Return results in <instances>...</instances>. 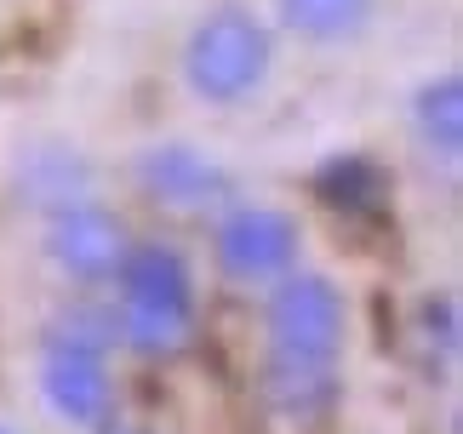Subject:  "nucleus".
<instances>
[{
  "instance_id": "f257e3e1",
  "label": "nucleus",
  "mask_w": 463,
  "mask_h": 434,
  "mask_svg": "<svg viewBox=\"0 0 463 434\" xmlns=\"http://www.w3.org/2000/svg\"><path fill=\"white\" fill-rule=\"evenodd\" d=\"M177 75H184L189 98L206 103V108L252 103L275 75V29H269V17L241 6V0L206 6L184 34Z\"/></svg>"
},
{
  "instance_id": "f03ea898",
  "label": "nucleus",
  "mask_w": 463,
  "mask_h": 434,
  "mask_svg": "<svg viewBox=\"0 0 463 434\" xmlns=\"http://www.w3.org/2000/svg\"><path fill=\"white\" fill-rule=\"evenodd\" d=\"M115 343L137 354H172L194 332V269L172 241H132L115 269Z\"/></svg>"
},
{
  "instance_id": "7ed1b4c3",
  "label": "nucleus",
  "mask_w": 463,
  "mask_h": 434,
  "mask_svg": "<svg viewBox=\"0 0 463 434\" xmlns=\"http://www.w3.org/2000/svg\"><path fill=\"white\" fill-rule=\"evenodd\" d=\"M263 337H269V360H280V366H337L349 343V303L337 280L315 275V269L280 275L269 286Z\"/></svg>"
},
{
  "instance_id": "20e7f679",
  "label": "nucleus",
  "mask_w": 463,
  "mask_h": 434,
  "mask_svg": "<svg viewBox=\"0 0 463 434\" xmlns=\"http://www.w3.org/2000/svg\"><path fill=\"white\" fill-rule=\"evenodd\" d=\"M212 258H218L223 280L235 286H275L280 275H292L304 263V229L287 206H263V201L218 206Z\"/></svg>"
},
{
  "instance_id": "39448f33",
  "label": "nucleus",
  "mask_w": 463,
  "mask_h": 434,
  "mask_svg": "<svg viewBox=\"0 0 463 434\" xmlns=\"http://www.w3.org/2000/svg\"><path fill=\"white\" fill-rule=\"evenodd\" d=\"M127 246H132V234L120 223V212H109L98 194L46 212V223H41V251L69 286H109Z\"/></svg>"
},
{
  "instance_id": "423d86ee",
  "label": "nucleus",
  "mask_w": 463,
  "mask_h": 434,
  "mask_svg": "<svg viewBox=\"0 0 463 434\" xmlns=\"http://www.w3.org/2000/svg\"><path fill=\"white\" fill-rule=\"evenodd\" d=\"M46 411L69 429H98L115 418V377H109V349H86L69 337H41V366H34Z\"/></svg>"
},
{
  "instance_id": "0eeeda50",
  "label": "nucleus",
  "mask_w": 463,
  "mask_h": 434,
  "mask_svg": "<svg viewBox=\"0 0 463 434\" xmlns=\"http://www.w3.org/2000/svg\"><path fill=\"white\" fill-rule=\"evenodd\" d=\"M132 177L166 212H218L229 201V172L194 143H149V149H137Z\"/></svg>"
},
{
  "instance_id": "6e6552de",
  "label": "nucleus",
  "mask_w": 463,
  "mask_h": 434,
  "mask_svg": "<svg viewBox=\"0 0 463 434\" xmlns=\"http://www.w3.org/2000/svg\"><path fill=\"white\" fill-rule=\"evenodd\" d=\"M12 194L29 212H58L75 201H92L98 194V166L80 143L69 137H34L12 155Z\"/></svg>"
},
{
  "instance_id": "1a4fd4ad",
  "label": "nucleus",
  "mask_w": 463,
  "mask_h": 434,
  "mask_svg": "<svg viewBox=\"0 0 463 434\" xmlns=\"http://www.w3.org/2000/svg\"><path fill=\"white\" fill-rule=\"evenodd\" d=\"M412 137L418 149L440 160V166H458L463 155V80L458 75H435L418 86L412 98Z\"/></svg>"
},
{
  "instance_id": "9d476101",
  "label": "nucleus",
  "mask_w": 463,
  "mask_h": 434,
  "mask_svg": "<svg viewBox=\"0 0 463 434\" xmlns=\"http://www.w3.org/2000/svg\"><path fill=\"white\" fill-rule=\"evenodd\" d=\"M275 17L309 46H349L378 17V0H275Z\"/></svg>"
},
{
  "instance_id": "9b49d317",
  "label": "nucleus",
  "mask_w": 463,
  "mask_h": 434,
  "mask_svg": "<svg viewBox=\"0 0 463 434\" xmlns=\"http://www.w3.org/2000/svg\"><path fill=\"white\" fill-rule=\"evenodd\" d=\"M315 189H320V201L354 212V206L378 201V172H372V160L344 155V160H326V166L315 172Z\"/></svg>"
},
{
  "instance_id": "f8f14e48",
  "label": "nucleus",
  "mask_w": 463,
  "mask_h": 434,
  "mask_svg": "<svg viewBox=\"0 0 463 434\" xmlns=\"http://www.w3.org/2000/svg\"><path fill=\"white\" fill-rule=\"evenodd\" d=\"M92 434H155V429H144V423H115V418H109V423H98Z\"/></svg>"
},
{
  "instance_id": "ddd939ff",
  "label": "nucleus",
  "mask_w": 463,
  "mask_h": 434,
  "mask_svg": "<svg viewBox=\"0 0 463 434\" xmlns=\"http://www.w3.org/2000/svg\"><path fill=\"white\" fill-rule=\"evenodd\" d=\"M0 434H17V429H6V423H0Z\"/></svg>"
}]
</instances>
